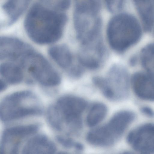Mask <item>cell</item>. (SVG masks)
<instances>
[{"label": "cell", "mask_w": 154, "mask_h": 154, "mask_svg": "<svg viewBox=\"0 0 154 154\" xmlns=\"http://www.w3.org/2000/svg\"><path fill=\"white\" fill-rule=\"evenodd\" d=\"M67 20L64 11L55 8L50 1L34 3L24 20L26 33L34 42L40 44L52 43L61 37Z\"/></svg>", "instance_id": "6da1fadb"}, {"label": "cell", "mask_w": 154, "mask_h": 154, "mask_svg": "<svg viewBox=\"0 0 154 154\" xmlns=\"http://www.w3.org/2000/svg\"><path fill=\"white\" fill-rule=\"evenodd\" d=\"M142 34L141 27L136 18L129 14H119L112 17L107 29L108 40L115 51L123 52L138 42Z\"/></svg>", "instance_id": "7a4b0ae2"}, {"label": "cell", "mask_w": 154, "mask_h": 154, "mask_svg": "<svg viewBox=\"0 0 154 154\" xmlns=\"http://www.w3.org/2000/svg\"><path fill=\"white\" fill-rule=\"evenodd\" d=\"M101 4L99 1H76L74 22L77 38L81 42L100 35L102 21L99 15Z\"/></svg>", "instance_id": "3957f363"}, {"label": "cell", "mask_w": 154, "mask_h": 154, "mask_svg": "<svg viewBox=\"0 0 154 154\" xmlns=\"http://www.w3.org/2000/svg\"><path fill=\"white\" fill-rule=\"evenodd\" d=\"M18 61L42 85L52 86L60 83V78L57 72L42 55L33 48L22 55Z\"/></svg>", "instance_id": "277c9868"}, {"label": "cell", "mask_w": 154, "mask_h": 154, "mask_svg": "<svg viewBox=\"0 0 154 154\" xmlns=\"http://www.w3.org/2000/svg\"><path fill=\"white\" fill-rule=\"evenodd\" d=\"M32 95L29 91H22L13 93L5 97L0 105L1 119L8 121L39 113L41 111L38 107L24 105L23 103Z\"/></svg>", "instance_id": "5b68a950"}, {"label": "cell", "mask_w": 154, "mask_h": 154, "mask_svg": "<svg viewBox=\"0 0 154 154\" xmlns=\"http://www.w3.org/2000/svg\"><path fill=\"white\" fill-rule=\"evenodd\" d=\"M86 106V102L82 98L73 96H66L58 100L56 106L61 121L63 119L72 131H75L81 127L80 115Z\"/></svg>", "instance_id": "8992f818"}, {"label": "cell", "mask_w": 154, "mask_h": 154, "mask_svg": "<svg viewBox=\"0 0 154 154\" xmlns=\"http://www.w3.org/2000/svg\"><path fill=\"white\" fill-rule=\"evenodd\" d=\"M125 131L112 118L106 124L89 132L86 139L88 143L93 145L103 147L109 146L115 143Z\"/></svg>", "instance_id": "52a82bcc"}, {"label": "cell", "mask_w": 154, "mask_h": 154, "mask_svg": "<svg viewBox=\"0 0 154 154\" xmlns=\"http://www.w3.org/2000/svg\"><path fill=\"white\" fill-rule=\"evenodd\" d=\"M105 55V49L100 36L91 41L81 43L78 55L82 66L95 69L100 65Z\"/></svg>", "instance_id": "ba28073f"}, {"label": "cell", "mask_w": 154, "mask_h": 154, "mask_svg": "<svg viewBox=\"0 0 154 154\" xmlns=\"http://www.w3.org/2000/svg\"><path fill=\"white\" fill-rule=\"evenodd\" d=\"M127 140L141 154H154V124H146L131 131Z\"/></svg>", "instance_id": "9c48e42d"}, {"label": "cell", "mask_w": 154, "mask_h": 154, "mask_svg": "<svg viewBox=\"0 0 154 154\" xmlns=\"http://www.w3.org/2000/svg\"><path fill=\"white\" fill-rule=\"evenodd\" d=\"M31 47L17 38L10 36H1L0 45V60H13Z\"/></svg>", "instance_id": "30bf717a"}, {"label": "cell", "mask_w": 154, "mask_h": 154, "mask_svg": "<svg viewBox=\"0 0 154 154\" xmlns=\"http://www.w3.org/2000/svg\"><path fill=\"white\" fill-rule=\"evenodd\" d=\"M131 83L135 94L138 97L154 101V81L147 74L135 73L131 78Z\"/></svg>", "instance_id": "8fae6325"}, {"label": "cell", "mask_w": 154, "mask_h": 154, "mask_svg": "<svg viewBox=\"0 0 154 154\" xmlns=\"http://www.w3.org/2000/svg\"><path fill=\"white\" fill-rule=\"evenodd\" d=\"M55 151V146L50 140L44 136L38 135L27 143L22 154H54Z\"/></svg>", "instance_id": "7c38bea8"}, {"label": "cell", "mask_w": 154, "mask_h": 154, "mask_svg": "<svg viewBox=\"0 0 154 154\" xmlns=\"http://www.w3.org/2000/svg\"><path fill=\"white\" fill-rule=\"evenodd\" d=\"M127 72L122 67L115 65L109 72V78L107 79L109 86L115 85L116 91L117 90L118 97L122 98L127 95L128 91V79Z\"/></svg>", "instance_id": "4fadbf2b"}, {"label": "cell", "mask_w": 154, "mask_h": 154, "mask_svg": "<svg viewBox=\"0 0 154 154\" xmlns=\"http://www.w3.org/2000/svg\"><path fill=\"white\" fill-rule=\"evenodd\" d=\"M30 3L27 0H7L2 4L4 12L7 17V24L10 25L19 19L25 11Z\"/></svg>", "instance_id": "5bb4252c"}, {"label": "cell", "mask_w": 154, "mask_h": 154, "mask_svg": "<svg viewBox=\"0 0 154 154\" xmlns=\"http://www.w3.org/2000/svg\"><path fill=\"white\" fill-rule=\"evenodd\" d=\"M143 27L147 32L151 31L154 24V2L152 1H134Z\"/></svg>", "instance_id": "9a60e30c"}, {"label": "cell", "mask_w": 154, "mask_h": 154, "mask_svg": "<svg viewBox=\"0 0 154 154\" xmlns=\"http://www.w3.org/2000/svg\"><path fill=\"white\" fill-rule=\"evenodd\" d=\"M48 53L53 60L62 68H68L72 63V54L68 47L64 44L51 47L48 49Z\"/></svg>", "instance_id": "2e32d148"}, {"label": "cell", "mask_w": 154, "mask_h": 154, "mask_svg": "<svg viewBox=\"0 0 154 154\" xmlns=\"http://www.w3.org/2000/svg\"><path fill=\"white\" fill-rule=\"evenodd\" d=\"M0 72L6 81L11 84L18 83L23 79V74L21 67L11 61H7L2 63Z\"/></svg>", "instance_id": "e0dca14e"}, {"label": "cell", "mask_w": 154, "mask_h": 154, "mask_svg": "<svg viewBox=\"0 0 154 154\" xmlns=\"http://www.w3.org/2000/svg\"><path fill=\"white\" fill-rule=\"evenodd\" d=\"M140 57L146 74L154 81V43L145 46L141 51Z\"/></svg>", "instance_id": "ac0fdd59"}, {"label": "cell", "mask_w": 154, "mask_h": 154, "mask_svg": "<svg viewBox=\"0 0 154 154\" xmlns=\"http://www.w3.org/2000/svg\"><path fill=\"white\" fill-rule=\"evenodd\" d=\"M107 112L106 106L98 103L94 104L90 109L87 116L86 122L90 127H94L100 122L105 117Z\"/></svg>", "instance_id": "d6986e66"}, {"label": "cell", "mask_w": 154, "mask_h": 154, "mask_svg": "<svg viewBox=\"0 0 154 154\" xmlns=\"http://www.w3.org/2000/svg\"><path fill=\"white\" fill-rule=\"evenodd\" d=\"M93 82L105 97L110 99L115 97L114 92L107 79L99 77H94L93 78Z\"/></svg>", "instance_id": "ffe728a7"}, {"label": "cell", "mask_w": 154, "mask_h": 154, "mask_svg": "<svg viewBox=\"0 0 154 154\" xmlns=\"http://www.w3.org/2000/svg\"><path fill=\"white\" fill-rule=\"evenodd\" d=\"M106 4L108 9L111 12H114L122 8L123 2L119 0L106 1Z\"/></svg>", "instance_id": "44dd1931"}, {"label": "cell", "mask_w": 154, "mask_h": 154, "mask_svg": "<svg viewBox=\"0 0 154 154\" xmlns=\"http://www.w3.org/2000/svg\"><path fill=\"white\" fill-rule=\"evenodd\" d=\"M142 111L144 114L149 116H152L154 115V112L150 108L148 107H144L141 109Z\"/></svg>", "instance_id": "7402d4cb"}, {"label": "cell", "mask_w": 154, "mask_h": 154, "mask_svg": "<svg viewBox=\"0 0 154 154\" xmlns=\"http://www.w3.org/2000/svg\"><path fill=\"white\" fill-rule=\"evenodd\" d=\"M5 84L3 81H0V90H3L5 88Z\"/></svg>", "instance_id": "603a6c76"}, {"label": "cell", "mask_w": 154, "mask_h": 154, "mask_svg": "<svg viewBox=\"0 0 154 154\" xmlns=\"http://www.w3.org/2000/svg\"><path fill=\"white\" fill-rule=\"evenodd\" d=\"M65 154V153H61V154Z\"/></svg>", "instance_id": "cb8c5ba5"}]
</instances>
